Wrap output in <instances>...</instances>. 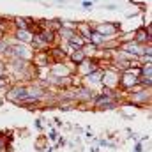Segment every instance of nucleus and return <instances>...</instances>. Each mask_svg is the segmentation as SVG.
Masks as SVG:
<instances>
[{
    "mask_svg": "<svg viewBox=\"0 0 152 152\" xmlns=\"http://www.w3.org/2000/svg\"><path fill=\"white\" fill-rule=\"evenodd\" d=\"M108 11H117V5H113V4H108V5H104Z\"/></svg>",
    "mask_w": 152,
    "mask_h": 152,
    "instance_id": "14",
    "label": "nucleus"
},
{
    "mask_svg": "<svg viewBox=\"0 0 152 152\" xmlns=\"http://www.w3.org/2000/svg\"><path fill=\"white\" fill-rule=\"evenodd\" d=\"M39 39L44 42V44H48V46H53V42L57 41V34L53 32V30H50V28H41V32L37 34Z\"/></svg>",
    "mask_w": 152,
    "mask_h": 152,
    "instance_id": "4",
    "label": "nucleus"
},
{
    "mask_svg": "<svg viewBox=\"0 0 152 152\" xmlns=\"http://www.w3.org/2000/svg\"><path fill=\"white\" fill-rule=\"evenodd\" d=\"M66 145V138H57V145H55V149H60V147H64Z\"/></svg>",
    "mask_w": 152,
    "mask_h": 152,
    "instance_id": "10",
    "label": "nucleus"
},
{
    "mask_svg": "<svg viewBox=\"0 0 152 152\" xmlns=\"http://www.w3.org/2000/svg\"><path fill=\"white\" fill-rule=\"evenodd\" d=\"M46 152H55V149H48Z\"/></svg>",
    "mask_w": 152,
    "mask_h": 152,
    "instance_id": "16",
    "label": "nucleus"
},
{
    "mask_svg": "<svg viewBox=\"0 0 152 152\" xmlns=\"http://www.w3.org/2000/svg\"><path fill=\"white\" fill-rule=\"evenodd\" d=\"M53 124H55L57 127H62V126H64V122H62V120H60L58 117H55V118H53Z\"/></svg>",
    "mask_w": 152,
    "mask_h": 152,
    "instance_id": "13",
    "label": "nucleus"
},
{
    "mask_svg": "<svg viewBox=\"0 0 152 152\" xmlns=\"http://www.w3.org/2000/svg\"><path fill=\"white\" fill-rule=\"evenodd\" d=\"M133 41L138 42V44H151L152 41V36H151V27H142L138 30L133 32Z\"/></svg>",
    "mask_w": 152,
    "mask_h": 152,
    "instance_id": "3",
    "label": "nucleus"
},
{
    "mask_svg": "<svg viewBox=\"0 0 152 152\" xmlns=\"http://www.w3.org/2000/svg\"><path fill=\"white\" fill-rule=\"evenodd\" d=\"M81 7H83V9H88V11H90V9L94 7V2H92V0H83V2H81Z\"/></svg>",
    "mask_w": 152,
    "mask_h": 152,
    "instance_id": "9",
    "label": "nucleus"
},
{
    "mask_svg": "<svg viewBox=\"0 0 152 152\" xmlns=\"http://www.w3.org/2000/svg\"><path fill=\"white\" fill-rule=\"evenodd\" d=\"M48 138H50L51 142H57V138H58V131H57V129H51L50 134H48Z\"/></svg>",
    "mask_w": 152,
    "mask_h": 152,
    "instance_id": "8",
    "label": "nucleus"
},
{
    "mask_svg": "<svg viewBox=\"0 0 152 152\" xmlns=\"http://www.w3.org/2000/svg\"><path fill=\"white\" fill-rule=\"evenodd\" d=\"M36 127H37L39 131L42 129V122H41V118H37V120H36Z\"/></svg>",
    "mask_w": 152,
    "mask_h": 152,
    "instance_id": "15",
    "label": "nucleus"
},
{
    "mask_svg": "<svg viewBox=\"0 0 152 152\" xmlns=\"http://www.w3.org/2000/svg\"><path fill=\"white\" fill-rule=\"evenodd\" d=\"M0 76H5V62L0 58Z\"/></svg>",
    "mask_w": 152,
    "mask_h": 152,
    "instance_id": "11",
    "label": "nucleus"
},
{
    "mask_svg": "<svg viewBox=\"0 0 152 152\" xmlns=\"http://www.w3.org/2000/svg\"><path fill=\"white\" fill-rule=\"evenodd\" d=\"M67 58H69V62L73 64V66H78V64H81L85 58H87V55L83 53V50H78V51H73V53H69L67 55Z\"/></svg>",
    "mask_w": 152,
    "mask_h": 152,
    "instance_id": "5",
    "label": "nucleus"
},
{
    "mask_svg": "<svg viewBox=\"0 0 152 152\" xmlns=\"http://www.w3.org/2000/svg\"><path fill=\"white\" fill-rule=\"evenodd\" d=\"M32 34L28 32V30H14V39L18 41V42H23V44H28L30 41H32Z\"/></svg>",
    "mask_w": 152,
    "mask_h": 152,
    "instance_id": "6",
    "label": "nucleus"
},
{
    "mask_svg": "<svg viewBox=\"0 0 152 152\" xmlns=\"http://www.w3.org/2000/svg\"><path fill=\"white\" fill-rule=\"evenodd\" d=\"M4 97H5V101H9V103H12V104L21 106V104L28 99L27 83H12V85H9V88L5 90Z\"/></svg>",
    "mask_w": 152,
    "mask_h": 152,
    "instance_id": "1",
    "label": "nucleus"
},
{
    "mask_svg": "<svg viewBox=\"0 0 152 152\" xmlns=\"http://www.w3.org/2000/svg\"><path fill=\"white\" fill-rule=\"evenodd\" d=\"M134 152H143V143H142V142H138V143L134 145Z\"/></svg>",
    "mask_w": 152,
    "mask_h": 152,
    "instance_id": "12",
    "label": "nucleus"
},
{
    "mask_svg": "<svg viewBox=\"0 0 152 152\" xmlns=\"http://www.w3.org/2000/svg\"><path fill=\"white\" fill-rule=\"evenodd\" d=\"M96 30L106 39V41L117 39L120 36V32H118V30H120V25L115 23V21H104V23H101V25H96Z\"/></svg>",
    "mask_w": 152,
    "mask_h": 152,
    "instance_id": "2",
    "label": "nucleus"
},
{
    "mask_svg": "<svg viewBox=\"0 0 152 152\" xmlns=\"http://www.w3.org/2000/svg\"><path fill=\"white\" fill-rule=\"evenodd\" d=\"M140 78L142 80H152V64L140 66Z\"/></svg>",
    "mask_w": 152,
    "mask_h": 152,
    "instance_id": "7",
    "label": "nucleus"
}]
</instances>
